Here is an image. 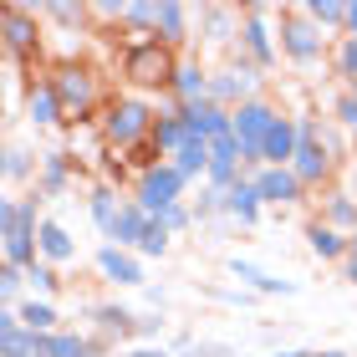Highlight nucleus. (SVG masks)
I'll return each instance as SVG.
<instances>
[{
    "label": "nucleus",
    "instance_id": "f257e3e1",
    "mask_svg": "<svg viewBox=\"0 0 357 357\" xmlns=\"http://www.w3.org/2000/svg\"><path fill=\"white\" fill-rule=\"evenodd\" d=\"M41 199H36V189L21 194V199H6L0 204V250H6V266L15 271H31L41 261V245H36V235H41V220L36 215Z\"/></svg>",
    "mask_w": 357,
    "mask_h": 357
},
{
    "label": "nucleus",
    "instance_id": "f03ea898",
    "mask_svg": "<svg viewBox=\"0 0 357 357\" xmlns=\"http://www.w3.org/2000/svg\"><path fill=\"white\" fill-rule=\"evenodd\" d=\"M271 15H281V10L266 6V0L240 6V41L230 46V67H255L266 77L275 61H281V41H275V31H271Z\"/></svg>",
    "mask_w": 357,
    "mask_h": 357
},
{
    "label": "nucleus",
    "instance_id": "7ed1b4c3",
    "mask_svg": "<svg viewBox=\"0 0 357 357\" xmlns=\"http://www.w3.org/2000/svg\"><path fill=\"white\" fill-rule=\"evenodd\" d=\"M153 123H158V112L149 97H112V102L102 107V118H97V128H102V143L107 149H128L133 153L138 143H149L153 138Z\"/></svg>",
    "mask_w": 357,
    "mask_h": 357
},
{
    "label": "nucleus",
    "instance_id": "20e7f679",
    "mask_svg": "<svg viewBox=\"0 0 357 357\" xmlns=\"http://www.w3.org/2000/svg\"><path fill=\"white\" fill-rule=\"evenodd\" d=\"M275 36H281V56L291 67L312 72L317 61H327V31H317L312 21L301 15V6H286L281 10V26H275Z\"/></svg>",
    "mask_w": 357,
    "mask_h": 357
},
{
    "label": "nucleus",
    "instance_id": "39448f33",
    "mask_svg": "<svg viewBox=\"0 0 357 357\" xmlns=\"http://www.w3.org/2000/svg\"><path fill=\"white\" fill-rule=\"evenodd\" d=\"M118 67H123V77H128L133 87H158V92H169L174 72H178V56L169 52L164 41H133V46L118 56Z\"/></svg>",
    "mask_w": 357,
    "mask_h": 357
},
{
    "label": "nucleus",
    "instance_id": "423d86ee",
    "mask_svg": "<svg viewBox=\"0 0 357 357\" xmlns=\"http://www.w3.org/2000/svg\"><path fill=\"white\" fill-rule=\"evenodd\" d=\"M0 46H6L10 67H26V61L41 56V15H36V6L10 0V6L0 10Z\"/></svg>",
    "mask_w": 357,
    "mask_h": 357
},
{
    "label": "nucleus",
    "instance_id": "0eeeda50",
    "mask_svg": "<svg viewBox=\"0 0 357 357\" xmlns=\"http://www.w3.org/2000/svg\"><path fill=\"white\" fill-rule=\"evenodd\" d=\"M52 87L61 97L67 123H87V112L97 107V72L87 67V61H56L52 67Z\"/></svg>",
    "mask_w": 357,
    "mask_h": 357
},
{
    "label": "nucleus",
    "instance_id": "6e6552de",
    "mask_svg": "<svg viewBox=\"0 0 357 357\" xmlns=\"http://www.w3.org/2000/svg\"><path fill=\"white\" fill-rule=\"evenodd\" d=\"M296 158H291V174L301 178L306 189H321V184H332V174H337V158L327 153V143H321V123L317 118H296Z\"/></svg>",
    "mask_w": 357,
    "mask_h": 357
},
{
    "label": "nucleus",
    "instance_id": "1a4fd4ad",
    "mask_svg": "<svg viewBox=\"0 0 357 357\" xmlns=\"http://www.w3.org/2000/svg\"><path fill=\"white\" fill-rule=\"evenodd\" d=\"M184 189H189V178L178 174L174 164H149V169L138 174V184H133V199L158 220L169 204H184Z\"/></svg>",
    "mask_w": 357,
    "mask_h": 357
},
{
    "label": "nucleus",
    "instance_id": "9d476101",
    "mask_svg": "<svg viewBox=\"0 0 357 357\" xmlns=\"http://www.w3.org/2000/svg\"><path fill=\"white\" fill-rule=\"evenodd\" d=\"M250 97H261V72L255 67H215L209 72V102H220V107H240V102H250Z\"/></svg>",
    "mask_w": 357,
    "mask_h": 357
},
{
    "label": "nucleus",
    "instance_id": "9b49d317",
    "mask_svg": "<svg viewBox=\"0 0 357 357\" xmlns=\"http://www.w3.org/2000/svg\"><path fill=\"white\" fill-rule=\"evenodd\" d=\"M194 138H199V133H194V128H189V118H184V107H164V112H158V123H153V138H149V149H153V158H158V164H169V158L178 153V149H184V143H194Z\"/></svg>",
    "mask_w": 357,
    "mask_h": 357
},
{
    "label": "nucleus",
    "instance_id": "f8f14e48",
    "mask_svg": "<svg viewBox=\"0 0 357 357\" xmlns=\"http://www.w3.org/2000/svg\"><path fill=\"white\" fill-rule=\"evenodd\" d=\"M250 184H255V194H261V204H275V209H291V204L306 199V184L291 169H255Z\"/></svg>",
    "mask_w": 357,
    "mask_h": 357
},
{
    "label": "nucleus",
    "instance_id": "ddd939ff",
    "mask_svg": "<svg viewBox=\"0 0 357 357\" xmlns=\"http://www.w3.org/2000/svg\"><path fill=\"white\" fill-rule=\"evenodd\" d=\"M194 21H199V41L204 46H225V52H230L240 41V6H199Z\"/></svg>",
    "mask_w": 357,
    "mask_h": 357
},
{
    "label": "nucleus",
    "instance_id": "4468645a",
    "mask_svg": "<svg viewBox=\"0 0 357 357\" xmlns=\"http://www.w3.org/2000/svg\"><path fill=\"white\" fill-rule=\"evenodd\" d=\"M97 271H102V281H112V286H143V281H149L143 255L123 250V245H102V250H97Z\"/></svg>",
    "mask_w": 357,
    "mask_h": 357
},
{
    "label": "nucleus",
    "instance_id": "2eb2a0df",
    "mask_svg": "<svg viewBox=\"0 0 357 357\" xmlns=\"http://www.w3.org/2000/svg\"><path fill=\"white\" fill-rule=\"evenodd\" d=\"M225 271L235 275L240 286L245 291H255V296H296V281H281V275H271L266 266H255V261H240V255H230V261H225Z\"/></svg>",
    "mask_w": 357,
    "mask_h": 357
},
{
    "label": "nucleus",
    "instance_id": "dca6fc26",
    "mask_svg": "<svg viewBox=\"0 0 357 357\" xmlns=\"http://www.w3.org/2000/svg\"><path fill=\"white\" fill-rule=\"evenodd\" d=\"M169 102L174 107H194V102H204L209 97V67L199 56H189V61H178V72H174V82H169Z\"/></svg>",
    "mask_w": 357,
    "mask_h": 357
},
{
    "label": "nucleus",
    "instance_id": "f3484780",
    "mask_svg": "<svg viewBox=\"0 0 357 357\" xmlns=\"http://www.w3.org/2000/svg\"><path fill=\"white\" fill-rule=\"evenodd\" d=\"M26 123H31V128H56V123H67L52 77H31V87H26Z\"/></svg>",
    "mask_w": 357,
    "mask_h": 357
},
{
    "label": "nucleus",
    "instance_id": "a211bd4d",
    "mask_svg": "<svg viewBox=\"0 0 357 357\" xmlns=\"http://www.w3.org/2000/svg\"><path fill=\"white\" fill-rule=\"evenodd\" d=\"M149 225H153V215H149V209H143L138 199H123L118 220H112V230H107V245L138 250V245H143V235H149Z\"/></svg>",
    "mask_w": 357,
    "mask_h": 357
},
{
    "label": "nucleus",
    "instance_id": "6ab92c4d",
    "mask_svg": "<svg viewBox=\"0 0 357 357\" xmlns=\"http://www.w3.org/2000/svg\"><path fill=\"white\" fill-rule=\"evenodd\" d=\"M194 36V10L178 6V0H158V26H153V41H164L169 52H178Z\"/></svg>",
    "mask_w": 357,
    "mask_h": 357
},
{
    "label": "nucleus",
    "instance_id": "aec40b11",
    "mask_svg": "<svg viewBox=\"0 0 357 357\" xmlns=\"http://www.w3.org/2000/svg\"><path fill=\"white\" fill-rule=\"evenodd\" d=\"M87 321L102 337H118V342H123V337H133L138 312H133V306H123V301H97V306H87Z\"/></svg>",
    "mask_w": 357,
    "mask_h": 357
},
{
    "label": "nucleus",
    "instance_id": "412c9836",
    "mask_svg": "<svg viewBox=\"0 0 357 357\" xmlns=\"http://www.w3.org/2000/svg\"><path fill=\"white\" fill-rule=\"evenodd\" d=\"M72 189V153H41V174H36V199H61Z\"/></svg>",
    "mask_w": 357,
    "mask_h": 357
},
{
    "label": "nucleus",
    "instance_id": "4be33fe9",
    "mask_svg": "<svg viewBox=\"0 0 357 357\" xmlns=\"http://www.w3.org/2000/svg\"><path fill=\"white\" fill-rule=\"evenodd\" d=\"M261 194H255V184H250V174L240 178V184L225 194V220H235L240 230H255V225H261Z\"/></svg>",
    "mask_w": 357,
    "mask_h": 357
},
{
    "label": "nucleus",
    "instance_id": "5701e85b",
    "mask_svg": "<svg viewBox=\"0 0 357 357\" xmlns=\"http://www.w3.org/2000/svg\"><path fill=\"white\" fill-rule=\"evenodd\" d=\"M41 337L21 321V312H0V357H36Z\"/></svg>",
    "mask_w": 357,
    "mask_h": 357
},
{
    "label": "nucleus",
    "instance_id": "b1692460",
    "mask_svg": "<svg viewBox=\"0 0 357 357\" xmlns=\"http://www.w3.org/2000/svg\"><path fill=\"white\" fill-rule=\"evenodd\" d=\"M347 240H352V235L332 230V225L306 220V250H312L317 261H337V266H342V261H347Z\"/></svg>",
    "mask_w": 357,
    "mask_h": 357
},
{
    "label": "nucleus",
    "instance_id": "393cba45",
    "mask_svg": "<svg viewBox=\"0 0 357 357\" xmlns=\"http://www.w3.org/2000/svg\"><path fill=\"white\" fill-rule=\"evenodd\" d=\"M184 118H189V128H194L199 138H209V143H215V138H225V133H230V118H235V112H230V107H220V102H209V97H204V102L184 107Z\"/></svg>",
    "mask_w": 357,
    "mask_h": 357
},
{
    "label": "nucleus",
    "instance_id": "a878e982",
    "mask_svg": "<svg viewBox=\"0 0 357 357\" xmlns=\"http://www.w3.org/2000/svg\"><path fill=\"white\" fill-rule=\"evenodd\" d=\"M36 245H41V261L46 266H72L77 261V240L67 235V225H56V220H41Z\"/></svg>",
    "mask_w": 357,
    "mask_h": 357
},
{
    "label": "nucleus",
    "instance_id": "bb28decb",
    "mask_svg": "<svg viewBox=\"0 0 357 357\" xmlns=\"http://www.w3.org/2000/svg\"><path fill=\"white\" fill-rule=\"evenodd\" d=\"M321 225H332V230H342V235H357V194L347 189H327V199H321Z\"/></svg>",
    "mask_w": 357,
    "mask_h": 357
},
{
    "label": "nucleus",
    "instance_id": "cd10ccee",
    "mask_svg": "<svg viewBox=\"0 0 357 357\" xmlns=\"http://www.w3.org/2000/svg\"><path fill=\"white\" fill-rule=\"evenodd\" d=\"M6 184H31L36 189V174H41V153L36 149H26V143H10L6 149Z\"/></svg>",
    "mask_w": 357,
    "mask_h": 357
},
{
    "label": "nucleus",
    "instance_id": "c85d7f7f",
    "mask_svg": "<svg viewBox=\"0 0 357 357\" xmlns=\"http://www.w3.org/2000/svg\"><path fill=\"white\" fill-rule=\"evenodd\" d=\"M301 15L317 31H337V36H347V0H301Z\"/></svg>",
    "mask_w": 357,
    "mask_h": 357
},
{
    "label": "nucleus",
    "instance_id": "c756f323",
    "mask_svg": "<svg viewBox=\"0 0 357 357\" xmlns=\"http://www.w3.org/2000/svg\"><path fill=\"white\" fill-rule=\"evenodd\" d=\"M118 209H123V199H118V189L112 184H92V194H87V215H92V225L97 230H112V220H118Z\"/></svg>",
    "mask_w": 357,
    "mask_h": 357
},
{
    "label": "nucleus",
    "instance_id": "7c9ffc66",
    "mask_svg": "<svg viewBox=\"0 0 357 357\" xmlns=\"http://www.w3.org/2000/svg\"><path fill=\"white\" fill-rule=\"evenodd\" d=\"M169 164L178 169L194 184V178H209V138H194V143H184V149H178Z\"/></svg>",
    "mask_w": 357,
    "mask_h": 357
},
{
    "label": "nucleus",
    "instance_id": "2f4dec72",
    "mask_svg": "<svg viewBox=\"0 0 357 357\" xmlns=\"http://www.w3.org/2000/svg\"><path fill=\"white\" fill-rule=\"evenodd\" d=\"M123 26L133 31V41H153L158 6H153V0H123Z\"/></svg>",
    "mask_w": 357,
    "mask_h": 357
},
{
    "label": "nucleus",
    "instance_id": "473e14b6",
    "mask_svg": "<svg viewBox=\"0 0 357 357\" xmlns=\"http://www.w3.org/2000/svg\"><path fill=\"white\" fill-rule=\"evenodd\" d=\"M15 312H21V321H26V327L36 332V337L61 332V327H56V321H61V317H56V306H52V301H41V296H26L21 306H15Z\"/></svg>",
    "mask_w": 357,
    "mask_h": 357
},
{
    "label": "nucleus",
    "instance_id": "72a5a7b5",
    "mask_svg": "<svg viewBox=\"0 0 357 357\" xmlns=\"http://www.w3.org/2000/svg\"><path fill=\"white\" fill-rule=\"evenodd\" d=\"M36 15H46V21H56V26H87V15H92V6H82V0H41L36 6Z\"/></svg>",
    "mask_w": 357,
    "mask_h": 357
},
{
    "label": "nucleus",
    "instance_id": "f704fd0d",
    "mask_svg": "<svg viewBox=\"0 0 357 357\" xmlns=\"http://www.w3.org/2000/svg\"><path fill=\"white\" fill-rule=\"evenodd\" d=\"M332 77L337 82H357V36H337V52H332Z\"/></svg>",
    "mask_w": 357,
    "mask_h": 357
},
{
    "label": "nucleus",
    "instance_id": "c9c22d12",
    "mask_svg": "<svg viewBox=\"0 0 357 357\" xmlns=\"http://www.w3.org/2000/svg\"><path fill=\"white\" fill-rule=\"evenodd\" d=\"M189 209H194V220H199V225H209V220L225 215V194H220L215 184H199V194L189 199Z\"/></svg>",
    "mask_w": 357,
    "mask_h": 357
},
{
    "label": "nucleus",
    "instance_id": "e433bc0d",
    "mask_svg": "<svg viewBox=\"0 0 357 357\" xmlns=\"http://www.w3.org/2000/svg\"><path fill=\"white\" fill-rule=\"evenodd\" d=\"M26 286H31V291H36V296L46 301V296H56V291H61V275H56V266L36 261V266L26 271Z\"/></svg>",
    "mask_w": 357,
    "mask_h": 357
},
{
    "label": "nucleus",
    "instance_id": "4c0bfd02",
    "mask_svg": "<svg viewBox=\"0 0 357 357\" xmlns=\"http://www.w3.org/2000/svg\"><path fill=\"white\" fill-rule=\"evenodd\" d=\"M169 245H174V235L164 230V225H149V235H143V245H138V255H149V261H164V255H169Z\"/></svg>",
    "mask_w": 357,
    "mask_h": 357
},
{
    "label": "nucleus",
    "instance_id": "58836bf2",
    "mask_svg": "<svg viewBox=\"0 0 357 357\" xmlns=\"http://www.w3.org/2000/svg\"><path fill=\"white\" fill-rule=\"evenodd\" d=\"M158 225H164L169 235H184V230H194L199 220H194V209H189V199H184V204H169L164 215H158Z\"/></svg>",
    "mask_w": 357,
    "mask_h": 357
},
{
    "label": "nucleus",
    "instance_id": "ea45409f",
    "mask_svg": "<svg viewBox=\"0 0 357 357\" xmlns=\"http://www.w3.org/2000/svg\"><path fill=\"white\" fill-rule=\"evenodd\" d=\"M21 286H26V271L0 266V296H6V312H15V306H21Z\"/></svg>",
    "mask_w": 357,
    "mask_h": 357
},
{
    "label": "nucleus",
    "instance_id": "a19ab883",
    "mask_svg": "<svg viewBox=\"0 0 357 357\" xmlns=\"http://www.w3.org/2000/svg\"><path fill=\"white\" fill-rule=\"evenodd\" d=\"M332 118L342 123V128H352V133H357V92H352V87L332 92Z\"/></svg>",
    "mask_w": 357,
    "mask_h": 357
},
{
    "label": "nucleus",
    "instance_id": "79ce46f5",
    "mask_svg": "<svg viewBox=\"0 0 357 357\" xmlns=\"http://www.w3.org/2000/svg\"><path fill=\"white\" fill-rule=\"evenodd\" d=\"M204 296H215V301H225V306H255L261 296L255 291H245V286H235V291H225V286H204Z\"/></svg>",
    "mask_w": 357,
    "mask_h": 357
},
{
    "label": "nucleus",
    "instance_id": "37998d69",
    "mask_svg": "<svg viewBox=\"0 0 357 357\" xmlns=\"http://www.w3.org/2000/svg\"><path fill=\"white\" fill-rule=\"evenodd\" d=\"M158 332H164V312H143L138 317V327H133V337H138V342H149L153 347V337Z\"/></svg>",
    "mask_w": 357,
    "mask_h": 357
},
{
    "label": "nucleus",
    "instance_id": "c03bdc74",
    "mask_svg": "<svg viewBox=\"0 0 357 357\" xmlns=\"http://www.w3.org/2000/svg\"><path fill=\"white\" fill-rule=\"evenodd\" d=\"M342 275H347V281L357 286V235L347 240V261H342Z\"/></svg>",
    "mask_w": 357,
    "mask_h": 357
},
{
    "label": "nucleus",
    "instance_id": "a18cd8bd",
    "mask_svg": "<svg viewBox=\"0 0 357 357\" xmlns=\"http://www.w3.org/2000/svg\"><path fill=\"white\" fill-rule=\"evenodd\" d=\"M123 357H174V352L158 342V347H133V352H123Z\"/></svg>",
    "mask_w": 357,
    "mask_h": 357
},
{
    "label": "nucleus",
    "instance_id": "49530a36",
    "mask_svg": "<svg viewBox=\"0 0 357 357\" xmlns=\"http://www.w3.org/2000/svg\"><path fill=\"white\" fill-rule=\"evenodd\" d=\"M271 357H312V347H275Z\"/></svg>",
    "mask_w": 357,
    "mask_h": 357
},
{
    "label": "nucleus",
    "instance_id": "de8ad7c7",
    "mask_svg": "<svg viewBox=\"0 0 357 357\" xmlns=\"http://www.w3.org/2000/svg\"><path fill=\"white\" fill-rule=\"evenodd\" d=\"M347 36H357V0L347 6Z\"/></svg>",
    "mask_w": 357,
    "mask_h": 357
},
{
    "label": "nucleus",
    "instance_id": "09e8293b",
    "mask_svg": "<svg viewBox=\"0 0 357 357\" xmlns=\"http://www.w3.org/2000/svg\"><path fill=\"white\" fill-rule=\"evenodd\" d=\"M312 357H347L342 347H321V352H312Z\"/></svg>",
    "mask_w": 357,
    "mask_h": 357
},
{
    "label": "nucleus",
    "instance_id": "8fccbe9b",
    "mask_svg": "<svg viewBox=\"0 0 357 357\" xmlns=\"http://www.w3.org/2000/svg\"><path fill=\"white\" fill-rule=\"evenodd\" d=\"M352 143H357V133H352Z\"/></svg>",
    "mask_w": 357,
    "mask_h": 357
},
{
    "label": "nucleus",
    "instance_id": "3c124183",
    "mask_svg": "<svg viewBox=\"0 0 357 357\" xmlns=\"http://www.w3.org/2000/svg\"><path fill=\"white\" fill-rule=\"evenodd\" d=\"M352 92H357V82H352Z\"/></svg>",
    "mask_w": 357,
    "mask_h": 357
},
{
    "label": "nucleus",
    "instance_id": "603ef678",
    "mask_svg": "<svg viewBox=\"0 0 357 357\" xmlns=\"http://www.w3.org/2000/svg\"><path fill=\"white\" fill-rule=\"evenodd\" d=\"M118 357H123V352H118Z\"/></svg>",
    "mask_w": 357,
    "mask_h": 357
}]
</instances>
